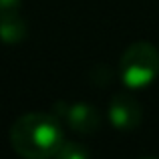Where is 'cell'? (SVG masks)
<instances>
[{
	"mask_svg": "<svg viewBox=\"0 0 159 159\" xmlns=\"http://www.w3.org/2000/svg\"><path fill=\"white\" fill-rule=\"evenodd\" d=\"M54 115L61 119V123L69 125V129L83 135L95 133L101 127V115L89 103H57Z\"/></svg>",
	"mask_w": 159,
	"mask_h": 159,
	"instance_id": "3",
	"label": "cell"
},
{
	"mask_svg": "<svg viewBox=\"0 0 159 159\" xmlns=\"http://www.w3.org/2000/svg\"><path fill=\"white\" fill-rule=\"evenodd\" d=\"M119 73L129 89H141L159 75V52L147 40L133 43L125 48L119 62Z\"/></svg>",
	"mask_w": 159,
	"mask_h": 159,
	"instance_id": "2",
	"label": "cell"
},
{
	"mask_svg": "<svg viewBox=\"0 0 159 159\" xmlns=\"http://www.w3.org/2000/svg\"><path fill=\"white\" fill-rule=\"evenodd\" d=\"M139 159H157V157H139Z\"/></svg>",
	"mask_w": 159,
	"mask_h": 159,
	"instance_id": "8",
	"label": "cell"
},
{
	"mask_svg": "<svg viewBox=\"0 0 159 159\" xmlns=\"http://www.w3.org/2000/svg\"><path fill=\"white\" fill-rule=\"evenodd\" d=\"M52 159H89V151L77 141H62Z\"/></svg>",
	"mask_w": 159,
	"mask_h": 159,
	"instance_id": "6",
	"label": "cell"
},
{
	"mask_svg": "<svg viewBox=\"0 0 159 159\" xmlns=\"http://www.w3.org/2000/svg\"><path fill=\"white\" fill-rule=\"evenodd\" d=\"M26 36V22L18 12L0 16V40L6 44H18Z\"/></svg>",
	"mask_w": 159,
	"mask_h": 159,
	"instance_id": "5",
	"label": "cell"
},
{
	"mask_svg": "<svg viewBox=\"0 0 159 159\" xmlns=\"http://www.w3.org/2000/svg\"><path fill=\"white\" fill-rule=\"evenodd\" d=\"M65 141L54 113H26L10 127V145L22 159H51Z\"/></svg>",
	"mask_w": 159,
	"mask_h": 159,
	"instance_id": "1",
	"label": "cell"
},
{
	"mask_svg": "<svg viewBox=\"0 0 159 159\" xmlns=\"http://www.w3.org/2000/svg\"><path fill=\"white\" fill-rule=\"evenodd\" d=\"M109 121L119 131H133L143 121V109L131 93H117L109 101Z\"/></svg>",
	"mask_w": 159,
	"mask_h": 159,
	"instance_id": "4",
	"label": "cell"
},
{
	"mask_svg": "<svg viewBox=\"0 0 159 159\" xmlns=\"http://www.w3.org/2000/svg\"><path fill=\"white\" fill-rule=\"evenodd\" d=\"M20 4H22V0H0V16L18 12L20 10Z\"/></svg>",
	"mask_w": 159,
	"mask_h": 159,
	"instance_id": "7",
	"label": "cell"
}]
</instances>
